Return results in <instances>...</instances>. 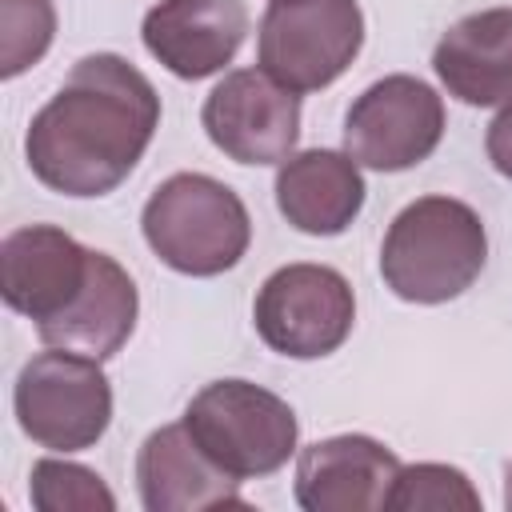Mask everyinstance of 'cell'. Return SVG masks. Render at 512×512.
<instances>
[{"label": "cell", "instance_id": "1", "mask_svg": "<svg viewBox=\"0 0 512 512\" xmlns=\"http://www.w3.org/2000/svg\"><path fill=\"white\" fill-rule=\"evenodd\" d=\"M160 128L152 80L116 52L72 64L56 96L32 116L24 160L60 196H108L148 152Z\"/></svg>", "mask_w": 512, "mask_h": 512}, {"label": "cell", "instance_id": "2", "mask_svg": "<svg viewBox=\"0 0 512 512\" xmlns=\"http://www.w3.org/2000/svg\"><path fill=\"white\" fill-rule=\"evenodd\" d=\"M488 260V232L472 204L420 196L400 208L380 244V276L408 304H444L476 284Z\"/></svg>", "mask_w": 512, "mask_h": 512}, {"label": "cell", "instance_id": "3", "mask_svg": "<svg viewBox=\"0 0 512 512\" xmlns=\"http://www.w3.org/2000/svg\"><path fill=\"white\" fill-rule=\"evenodd\" d=\"M140 228L160 264L184 276H220L252 244L244 200L216 176L176 172L144 200Z\"/></svg>", "mask_w": 512, "mask_h": 512}, {"label": "cell", "instance_id": "4", "mask_svg": "<svg viewBox=\"0 0 512 512\" xmlns=\"http://www.w3.org/2000/svg\"><path fill=\"white\" fill-rule=\"evenodd\" d=\"M184 424L196 444L236 480L272 476L296 452V412L276 392L252 380H212L188 408Z\"/></svg>", "mask_w": 512, "mask_h": 512}, {"label": "cell", "instance_id": "5", "mask_svg": "<svg viewBox=\"0 0 512 512\" xmlns=\"http://www.w3.org/2000/svg\"><path fill=\"white\" fill-rule=\"evenodd\" d=\"M12 408L32 444L48 452H84L112 424V384L100 360L48 348L20 368Z\"/></svg>", "mask_w": 512, "mask_h": 512}, {"label": "cell", "instance_id": "6", "mask_svg": "<svg viewBox=\"0 0 512 512\" xmlns=\"http://www.w3.org/2000/svg\"><path fill=\"white\" fill-rule=\"evenodd\" d=\"M360 44L364 12L356 0H272L260 16L256 60L300 96L344 76Z\"/></svg>", "mask_w": 512, "mask_h": 512}, {"label": "cell", "instance_id": "7", "mask_svg": "<svg viewBox=\"0 0 512 512\" xmlns=\"http://www.w3.org/2000/svg\"><path fill=\"white\" fill-rule=\"evenodd\" d=\"M252 320L272 352L288 360H320L352 336L356 296L328 264H284L260 284Z\"/></svg>", "mask_w": 512, "mask_h": 512}, {"label": "cell", "instance_id": "8", "mask_svg": "<svg viewBox=\"0 0 512 512\" xmlns=\"http://www.w3.org/2000/svg\"><path fill=\"white\" fill-rule=\"evenodd\" d=\"M444 136V100L416 76L368 84L344 116V152L372 172H404L436 152Z\"/></svg>", "mask_w": 512, "mask_h": 512}, {"label": "cell", "instance_id": "9", "mask_svg": "<svg viewBox=\"0 0 512 512\" xmlns=\"http://www.w3.org/2000/svg\"><path fill=\"white\" fill-rule=\"evenodd\" d=\"M200 124L236 164H284L300 136V96L264 68H236L208 92Z\"/></svg>", "mask_w": 512, "mask_h": 512}, {"label": "cell", "instance_id": "10", "mask_svg": "<svg viewBox=\"0 0 512 512\" xmlns=\"http://www.w3.org/2000/svg\"><path fill=\"white\" fill-rule=\"evenodd\" d=\"M96 248H84L56 224H24L0 244V296L40 328L68 316L92 276Z\"/></svg>", "mask_w": 512, "mask_h": 512}, {"label": "cell", "instance_id": "11", "mask_svg": "<svg viewBox=\"0 0 512 512\" xmlns=\"http://www.w3.org/2000/svg\"><path fill=\"white\" fill-rule=\"evenodd\" d=\"M400 460L388 444L348 432L328 436L296 456V504L304 512H376L388 508Z\"/></svg>", "mask_w": 512, "mask_h": 512}, {"label": "cell", "instance_id": "12", "mask_svg": "<svg viewBox=\"0 0 512 512\" xmlns=\"http://www.w3.org/2000/svg\"><path fill=\"white\" fill-rule=\"evenodd\" d=\"M144 48L180 80H204L232 64L248 36L244 0H156L140 24Z\"/></svg>", "mask_w": 512, "mask_h": 512}, {"label": "cell", "instance_id": "13", "mask_svg": "<svg viewBox=\"0 0 512 512\" xmlns=\"http://www.w3.org/2000/svg\"><path fill=\"white\" fill-rule=\"evenodd\" d=\"M228 476L188 432L184 420L156 428L136 456V488L148 512H212V508H248Z\"/></svg>", "mask_w": 512, "mask_h": 512}, {"label": "cell", "instance_id": "14", "mask_svg": "<svg viewBox=\"0 0 512 512\" xmlns=\"http://www.w3.org/2000/svg\"><path fill=\"white\" fill-rule=\"evenodd\" d=\"M280 216L308 236H340L364 208V176L348 152H292L276 172Z\"/></svg>", "mask_w": 512, "mask_h": 512}, {"label": "cell", "instance_id": "15", "mask_svg": "<svg viewBox=\"0 0 512 512\" xmlns=\"http://www.w3.org/2000/svg\"><path fill=\"white\" fill-rule=\"evenodd\" d=\"M432 68L460 104L492 108L512 100V8H484L456 20L440 36Z\"/></svg>", "mask_w": 512, "mask_h": 512}, {"label": "cell", "instance_id": "16", "mask_svg": "<svg viewBox=\"0 0 512 512\" xmlns=\"http://www.w3.org/2000/svg\"><path fill=\"white\" fill-rule=\"evenodd\" d=\"M136 312H140V296H136L132 276L108 252H96L92 276L80 300L68 308V316L40 328L36 336L48 348H68L92 360H112L128 344L136 328Z\"/></svg>", "mask_w": 512, "mask_h": 512}, {"label": "cell", "instance_id": "17", "mask_svg": "<svg viewBox=\"0 0 512 512\" xmlns=\"http://www.w3.org/2000/svg\"><path fill=\"white\" fill-rule=\"evenodd\" d=\"M28 496L36 512H116L112 488L92 468L56 456L32 464Z\"/></svg>", "mask_w": 512, "mask_h": 512}, {"label": "cell", "instance_id": "18", "mask_svg": "<svg viewBox=\"0 0 512 512\" xmlns=\"http://www.w3.org/2000/svg\"><path fill=\"white\" fill-rule=\"evenodd\" d=\"M448 508H480V492L452 464H400L396 484L388 492V512H448Z\"/></svg>", "mask_w": 512, "mask_h": 512}, {"label": "cell", "instance_id": "19", "mask_svg": "<svg viewBox=\"0 0 512 512\" xmlns=\"http://www.w3.org/2000/svg\"><path fill=\"white\" fill-rule=\"evenodd\" d=\"M56 36L52 0H0V76L12 80L32 68Z\"/></svg>", "mask_w": 512, "mask_h": 512}, {"label": "cell", "instance_id": "20", "mask_svg": "<svg viewBox=\"0 0 512 512\" xmlns=\"http://www.w3.org/2000/svg\"><path fill=\"white\" fill-rule=\"evenodd\" d=\"M484 148H488L492 168L512 180V100H504V108L492 116L488 136H484Z\"/></svg>", "mask_w": 512, "mask_h": 512}, {"label": "cell", "instance_id": "21", "mask_svg": "<svg viewBox=\"0 0 512 512\" xmlns=\"http://www.w3.org/2000/svg\"><path fill=\"white\" fill-rule=\"evenodd\" d=\"M504 508H512V464L504 472Z\"/></svg>", "mask_w": 512, "mask_h": 512}]
</instances>
